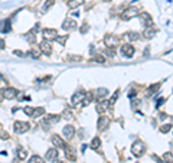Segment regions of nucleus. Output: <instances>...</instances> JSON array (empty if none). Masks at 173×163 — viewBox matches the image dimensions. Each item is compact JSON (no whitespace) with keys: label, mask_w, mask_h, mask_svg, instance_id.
Listing matches in <instances>:
<instances>
[{"label":"nucleus","mask_w":173,"mask_h":163,"mask_svg":"<svg viewBox=\"0 0 173 163\" xmlns=\"http://www.w3.org/2000/svg\"><path fill=\"white\" fill-rule=\"evenodd\" d=\"M100 146H101V140H100L98 137H95V139L92 140V143H91V147H92V149H98Z\"/></svg>","instance_id":"7c9ffc66"},{"label":"nucleus","mask_w":173,"mask_h":163,"mask_svg":"<svg viewBox=\"0 0 173 163\" xmlns=\"http://www.w3.org/2000/svg\"><path fill=\"white\" fill-rule=\"evenodd\" d=\"M117 98H118V91H116V93L113 94V97L110 98V101H108V104H110V107L116 104V101H117Z\"/></svg>","instance_id":"c756f323"},{"label":"nucleus","mask_w":173,"mask_h":163,"mask_svg":"<svg viewBox=\"0 0 173 163\" xmlns=\"http://www.w3.org/2000/svg\"><path fill=\"white\" fill-rule=\"evenodd\" d=\"M3 48H4V41L0 39V49H3Z\"/></svg>","instance_id":"ea45409f"},{"label":"nucleus","mask_w":173,"mask_h":163,"mask_svg":"<svg viewBox=\"0 0 173 163\" xmlns=\"http://www.w3.org/2000/svg\"><path fill=\"white\" fill-rule=\"evenodd\" d=\"M58 159V150L56 149H49L46 152V160L48 162H55Z\"/></svg>","instance_id":"1a4fd4ad"},{"label":"nucleus","mask_w":173,"mask_h":163,"mask_svg":"<svg viewBox=\"0 0 173 163\" xmlns=\"http://www.w3.org/2000/svg\"><path fill=\"white\" fill-rule=\"evenodd\" d=\"M156 35V31L153 26H150V28H147V29H144V32H143V36L146 38V39H152V38H155Z\"/></svg>","instance_id":"6ab92c4d"},{"label":"nucleus","mask_w":173,"mask_h":163,"mask_svg":"<svg viewBox=\"0 0 173 163\" xmlns=\"http://www.w3.org/2000/svg\"><path fill=\"white\" fill-rule=\"evenodd\" d=\"M62 134H64V137H65L67 140H71L72 136L75 134V127H72V126H65L64 130H62Z\"/></svg>","instance_id":"6e6552de"},{"label":"nucleus","mask_w":173,"mask_h":163,"mask_svg":"<svg viewBox=\"0 0 173 163\" xmlns=\"http://www.w3.org/2000/svg\"><path fill=\"white\" fill-rule=\"evenodd\" d=\"M40 52H43L45 55H51L52 53V43L48 41V39H45L43 42H40Z\"/></svg>","instance_id":"423d86ee"},{"label":"nucleus","mask_w":173,"mask_h":163,"mask_svg":"<svg viewBox=\"0 0 173 163\" xmlns=\"http://www.w3.org/2000/svg\"><path fill=\"white\" fill-rule=\"evenodd\" d=\"M0 82H3V77L1 75H0Z\"/></svg>","instance_id":"37998d69"},{"label":"nucleus","mask_w":173,"mask_h":163,"mask_svg":"<svg viewBox=\"0 0 173 163\" xmlns=\"http://www.w3.org/2000/svg\"><path fill=\"white\" fill-rule=\"evenodd\" d=\"M159 87H160V84H153L152 87H149L147 88V91H146V94H147V97H150V95H153L156 91L159 90Z\"/></svg>","instance_id":"412c9836"},{"label":"nucleus","mask_w":173,"mask_h":163,"mask_svg":"<svg viewBox=\"0 0 173 163\" xmlns=\"http://www.w3.org/2000/svg\"><path fill=\"white\" fill-rule=\"evenodd\" d=\"M118 42H120V39H118L117 36H113V35L105 36V43H107L110 48H116V46L118 45Z\"/></svg>","instance_id":"0eeeda50"},{"label":"nucleus","mask_w":173,"mask_h":163,"mask_svg":"<svg viewBox=\"0 0 173 163\" xmlns=\"http://www.w3.org/2000/svg\"><path fill=\"white\" fill-rule=\"evenodd\" d=\"M4 100V93H3V90H0V102Z\"/></svg>","instance_id":"58836bf2"},{"label":"nucleus","mask_w":173,"mask_h":163,"mask_svg":"<svg viewBox=\"0 0 173 163\" xmlns=\"http://www.w3.org/2000/svg\"><path fill=\"white\" fill-rule=\"evenodd\" d=\"M110 123V118L107 117V115H101L100 118H98V123H97V126H98V129L100 130H104L105 127H107V124Z\"/></svg>","instance_id":"f8f14e48"},{"label":"nucleus","mask_w":173,"mask_h":163,"mask_svg":"<svg viewBox=\"0 0 173 163\" xmlns=\"http://www.w3.org/2000/svg\"><path fill=\"white\" fill-rule=\"evenodd\" d=\"M10 31V22L9 20H1L0 22V32L1 33H6Z\"/></svg>","instance_id":"aec40b11"},{"label":"nucleus","mask_w":173,"mask_h":163,"mask_svg":"<svg viewBox=\"0 0 173 163\" xmlns=\"http://www.w3.org/2000/svg\"><path fill=\"white\" fill-rule=\"evenodd\" d=\"M67 39H68V35H65V36H56V41H58L59 43H65Z\"/></svg>","instance_id":"72a5a7b5"},{"label":"nucleus","mask_w":173,"mask_h":163,"mask_svg":"<svg viewBox=\"0 0 173 163\" xmlns=\"http://www.w3.org/2000/svg\"><path fill=\"white\" fill-rule=\"evenodd\" d=\"M140 15V10L137 7H127L123 13H121V19L123 20H130L133 17H137Z\"/></svg>","instance_id":"f03ea898"},{"label":"nucleus","mask_w":173,"mask_h":163,"mask_svg":"<svg viewBox=\"0 0 173 163\" xmlns=\"http://www.w3.org/2000/svg\"><path fill=\"white\" fill-rule=\"evenodd\" d=\"M15 55H19V56H22V55H23V53H22V52H20V51H15Z\"/></svg>","instance_id":"a19ab883"},{"label":"nucleus","mask_w":173,"mask_h":163,"mask_svg":"<svg viewBox=\"0 0 173 163\" xmlns=\"http://www.w3.org/2000/svg\"><path fill=\"white\" fill-rule=\"evenodd\" d=\"M26 39L29 41V42H35L36 41V38L33 36V33H28V36H26Z\"/></svg>","instance_id":"4c0bfd02"},{"label":"nucleus","mask_w":173,"mask_h":163,"mask_svg":"<svg viewBox=\"0 0 173 163\" xmlns=\"http://www.w3.org/2000/svg\"><path fill=\"white\" fill-rule=\"evenodd\" d=\"M160 118H162V120H164V118H166V114H164V113H162V114H160Z\"/></svg>","instance_id":"79ce46f5"},{"label":"nucleus","mask_w":173,"mask_h":163,"mask_svg":"<svg viewBox=\"0 0 173 163\" xmlns=\"http://www.w3.org/2000/svg\"><path fill=\"white\" fill-rule=\"evenodd\" d=\"M64 117H65L67 120H71V118H72V111H71V110H65V111H64Z\"/></svg>","instance_id":"c9c22d12"},{"label":"nucleus","mask_w":173,"mask_h":163,"mask_svg":"<svg viewBox=\"0 0 173 163\" xmlns=\"http://www.w3.org/2000/svg\"><path fill=\"white\" fill-rule=\"evenodd\" d=\"M53 3H55V0H46V3L43 4L42 10H43V12H46V10H48V9L51 7V6H53Z\"/></svg>","instance_id":"2f4dec72"},{"label":"nucleus","mask_w":173,"mask_h":163,"mask_svg":"<svg viewBox=\"0 0 173 163\" xmlns=\"http://www.w3.org/2000/svg\"><path fill=\"white\" fill-rule=\"evenodd\" d=\"M146 152V144L141 142V140H136L131 146V153L136 156V157H141Z\"/></svg>","instance_id":"f257e3e1"},{"label":"nucleus","mask_w":173,"mask_h":163,"mask_svg":"<svg viewBox=\"0 0 173 163\" xmlns=\"http://www.w3.org/2000/svg\"><path fill=\"white\" fill-rule=\"evenodd\" d=\"M125 38H127L128 41H131V42H136V41H137L140 36H138V33H137V32H128Z\"/></svg>","instance_id":"5701e85b"},{"label":"nucleus","mask_w":173,"mask_h":163,"mask_svg":"<svg viewBox=\"0 0 173 163\" xmlns=\"http://www.w3.org/2000/svg\"><path fill=\"white\" fill-rule=\"evenodd\" d=\"M59 120H61V117L56 115V114H48L46 117H45V121H46L48 124H56Z\"/></svg>","instance_id":"dca6fc26"},{"label":"nucleus","mask_w":173,"mask_h":163,"mask_svg":"<svg viewBox=\"0 0 173 163\" xmlns=\"http://www.w3.org/2000/svg\"><path fill=\"white\" fill-rule=\"evenodd\" d=\"M170 130H172V126H170V124H163V126L160 127V133H163V134L169 133Z\"/></svg>","instance_id":"c85d7f7f"},{"label":"nucleus","mask_w":173,"mask_h":163,"mask_svg":"<svg viewBox=\"0 0 173 163\" xmlns=\"http://www.w3.org/2000/svg\"><path fill=\"white\" fill-rule=\"evenodd\" d=\"M85 98V94L84 93H77L75 95H72V104H81Z\"/></svg>","instance_id":"a211bd4d"},{"label":"nucleus","mask_w":173,"mask_h":163,"mask_svg":"<svg viewBox=\"0 0 173 163\" xmlns=\"http://www.w3.org/2000/svg\"><path fill=\"white\" fill-rule=\"evenodd\" d=\"M58 163H64V162H58Z\"/></svg>","instance_id":"c03bdc74"},{"label":"nucleus","mask_w":173,"mask_h":163,"mask_svg":"<svg viewBox=\"0 0 173 163\" xmlns=\"http://www.w3.org/2000/svg\"><path fill=\"white\" fill-rule=\"evenodd\" d=\"M163 160H164L166 163H173V153L166 152V153L163 154Z\"/></svg>","instance_id":"b1692460"},{"label":"nucleus","mask_w":173,"mask_h":163,"mask_svg":"<svg viewBox=\"0 0 173 163\" xmlns=\"http://www.w3.org/2000/svg\"><path fill=\"white\" fill-rule=\"evenodd\" d=\"M82 1H84V0H68V6L71 7V9H75V7L81 6Z\"/></svg>","instance_id":"4be33fe9"},{"label":"nucleus","mask_w":173,"mask_h":163,"mask_svg":"<svg viewBox=\"0 0 173 163\" xmlns=\"http://www.w3.org/2000/svg\"><path fill=\"white\" fill-rule=\"evenodd\" d=\"M107 94H108V90H107V88H98V90H97V97L98 98L105 97Z\"/></svg>","instance_id":"bb28decb"},{"label":"nucleus","mask_w":173,"mask_h":163,"mask_svg":"<svg viewBox=\"0 0 173 163\" xmlns=\"http://www.w3.org/2000/svg\"><path fill=\"white\" fill-rule=\"evenodd\" d=\"M110 107V104H108V101H101V102H98L97 104V107H95V110H97V113L98 114H103L107 111V108Z\"/></svg>","instance_id":"9b49d317"},{"label":"nucleus","mask_w":173,"mask_h":163,"mask_svg":"<svg viewBox=\"0 0 173 163\" xmlns=\"http://www.w3.org/2000/svg\"><path fill=\"white\" fill-rule=\"evenodd\" d=\"M29 123H25V121H16L15 123V131L19 133V134H22V133H26V131L29 130Z\"/></svg>","instance_id":"7ed1b4c3"},{"label":"nucleus","mask_w":173,"mask_h":163,"mask_svg":"<svg viewBox=\"0 0 173 163\" xmlns=\"http://www.w3.org/2000/svg\"><path fill=\"white\" fill-rule=\"evenodd\" d=\"M29 55H30L32 58H35V59H38V58L40 56V49H35V51H30V52H29Z\"/></svg>","instance_id":"473e14b6"},{"label":"nucleus","mask_w":173,"mask_h":163,"mask_svg":"<svg viewBox=\"0 0 173 163\" xmlns=\"http://www.w3.org/2000/svg\"><path fill=\"white\" fill-rule=\"evenodd\" d=\"M62 28L65 29V31H69V29H74V28H77V22L74 20V19H67L64 23H62Z\"/></svg>","instance_id":"2eb2a0df"},{"label":"nucleus","mask_w":173,"mask_h":163,"mask_svg":"<svg viewBox=\"0 0 173 163\" xmlns=\"http://www.w3.org/2000/svg\"><path fill=\"white\" fill-rule=\"evenodd\" d=\"M28 163H45V160H43L40 156H32Z\"/></svg>","instance_id":"cd10ccee"},{"label":"nucleus","mask_w":173,"mask_h":163,"mask_svg":"<svg viewBox=\"0 0 173 163\" xmlns=\"http://www.w3.org/2000/svg\"><path fill=\"white\" fill-rule=\"evenodd\" d=\"M33 110L35 108H32V107H25V108H23V111H25L26 115H32L33 114Z\"/></svg>","instance_id":"f704fd0d"},{"label":"nucleus","mask_w":173,"mask_h":163,"mask_svg":"<svg viewBox=\"0 0 173 163\" xmlns=\"http://www.w3.org/2000/svg\"><path fill=\"white\" fill-rule=\"evenodd\" d=\"M3 93H4V98H7V100H13L17 97V91L15 88H6V90H3Z\"/></svg>","instance_id":"9d476101"},{"label":"nucleus","mask_w":173,"mask_h":163,"mask_svg":"<svg viewBox=\"0 0 173 163\" xmlns=\"http://www.w3.org/2000/svg\"><path fill=\"white\" fill-rule=\"evenodd\" d=\"M52 143L55 144L56 147H61V149H65V142L58 136V134H53L52 136Z\"/></svg>","instance_id":"ddd939ff"},{"label":"nucleus","mask_w":173,"mask_h":163,"mask_svg":"<svg viewBox=\"0 0 173 163\" xmlns=\"http://www.w3.org/2000/svg\"><path fill=\"white\" fill-rule=\"evenodd\" d=\"M94 61H97V62H101V64H103V62H105V58H104L103 55H95V59H94Z\"/></svg>","instance_id":"e433bc0d"},{"label":"nucleus","mask_w":173,"mask_h":163,"mask_svg":"<svg viewBox=\"0 0 173 163\" xmlns=\"http://www.w3.org/2000/svg\"><path fill=\"white\" fill-rule=\"evenodd\" d=\"M138 16L141 19V23H143V25H146L147 28L153 26V19H152V16H150L147 12H143V13H140Z\"/></svg>","instance_id":"20e7f679"},{"label":"nucleus","mask_w":173,"mask_h":163,"mask_svg":"<svg viewBox=\"0 0 173 163\" xmlns=\"http://www.w3.org/2000/svg\"><path fill=\"white\" fill-rule=\"evenodd\" d=\"M43 38L45 39H56V36H58V33L55 29H43Z\"/></svg>","instance_id":"4468645a"},{"label":"nucleus","mask_w":173,"mask_h":163,"mask_svg":"<svg viewBox=\"0 0 173 163\" xmlns=\"http://www.w3.org/2000/svg\"><path fill=\"white\" fill-rule=\"evenodd\" d=\"M121 55H124L125 58H131L133 56V53H134V48L131 46V45H121Z\"/></svg>","instance_id":"39448f33"},{"label":"nucleus","mask_w":173,"mask_h":163,"mask_svg":"<svg viewBox=\"0 0 173 163\" xmlns=\"http://www.w3.org/2000/svg\"><path fill=\"white\" fill-rule=\"evenodd\" d=\"M65 154H67V157H68L69 160H72V162H75L77 160V154H75V150L72 149V147H68V146H65Z\"/></svg>","instance_id":"f3484780"},{"label":"nucleus","mask_w":173,"mask_h":163,"mask_svg":"<svg viewBox=\"0 0 173 163\" xmlns=\"http://www.w3.org/2000/svg\"><path fill=\"white\" fill-rule=\"evenodd\" d=\"M16 153H17V157L19 159H26L28 157V152L25 149H19V150H16Z\"/></svg>","instance_id":"a878e982"},{"label":"nucleus","mask_w":173,"mask_h":163,"mask_svg":"<svg viewBox=\"0 0 173 163\" xmlns=\"http://www.w3.org/2000/svg\"><path fill=\"white\" fill-rule=\"evenodd\" d=\"M43 113H45V108H43V107H38V108H35V110H33V114H32V117H40Z\"/></svg>","instance_id":"393cba45"}]
</instances>
